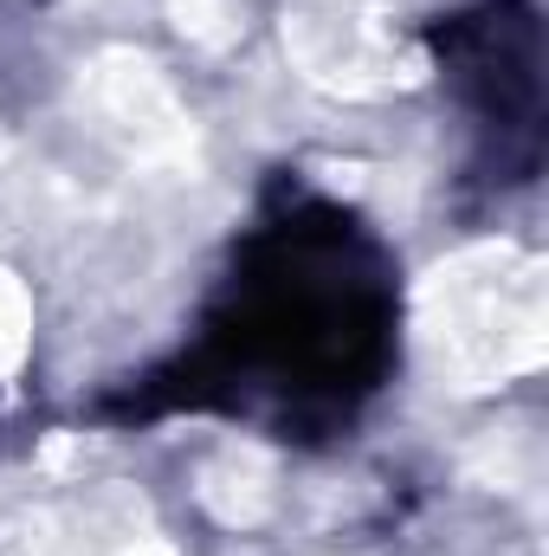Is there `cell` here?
Segmentation results:
<instances>
[{
	"mask_svg": "<svg viewBox=\"0 0 549 556\" xmlns=\"http://www.w3.org/2000/svg\"><path fill=\"white\" fill-rule=\"evenodd\" d=\"M439 85L485 137L491 181H531L544 162V13L537 0H472L426 26Z\"/></svg>",
	"mask_w": 549,
	"mask_h": 556,
	"instance_id": "7a4b0ae2",
	"label": "cell"
},
{
	"mask_svg": "<svg viewBox=\"0 0 549 556\" xmlns=\"http://www.w3.org/2000/svg\"><path fill=\"white\" fill-rule=\"evenodd\" d=\"M401 363L395 253L349 207L278 181L220 278L201 337L111 415H233L272 440H323Z\"/></svg>",
	"mask_w": 549,
	"mask_h": 556,
	"instance_id": "6da1fadb",
	"label": "cell"
}]
</instances>
